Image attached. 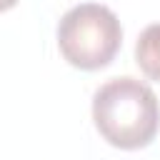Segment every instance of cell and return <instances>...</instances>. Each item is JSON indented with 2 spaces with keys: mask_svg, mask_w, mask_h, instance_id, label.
Wrapping results in <instances>:
<instances>
[{
  "mask_svg": "<svg viewBox=\"0 0 160 160\" xmlns=\"http://www.w3.org/2000/svg\"><path fill=\"white\" fill-rule=\"evenodd\" d=\"M15 5H18V0H0V12L10 10V8H15Z\"/></svg>",
  "mask_w": 160,
  "mask_h": 160,
  "instance_id": "cell-4",
  "label": "cell"
},
{
  "mask_svg": "<svg viewBox=\"0 0 160 160\" xmlns=\"http://www.w3.org/2000/svg\"><path fill=\"white\" fill-rule=\"evenodd\" d=\"M92 120L112 148L140 150L158 135L160 102L148 82L130 75L112 78L92 95Z\"/></svg>",
  "mask_w": 160,
  "mask_h": 160,
  "instance_id": "cell-1",
  "label": "cell"
},
{
  "mask_svg": "<svg viewBox=\"0 0 160 160\" xmlns=\"http://www.w3.org/2000/svg\"><path fill=\"white\" fill-rule=\"evenodd\" d=\"M120 45L122 28L108 5L80 2L58 22V48L72 68L100 70L112 62Z\"/></svg>",
  "mask_w": 160,
  "mask_h": 160,
  "instance_id": "cell-2",
  "label": "cell"
},
{
  "mask_svg": "<svg viewBox=\"0 0 160 160\" xmlns=\"http://www.w3.org/2000/svg\"><path fill=\"white\" fill-rule=\"evenodd\" d=\"M135 62L138 68L155 82H160V22L148 25L135 42Z\"/></svg>",
  "mask_w": 160,
  "mask_h": 160,
  "instance_id": "cell-3",
  "label": "cell"
}]
</instances>
